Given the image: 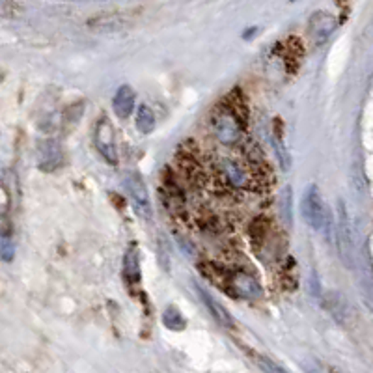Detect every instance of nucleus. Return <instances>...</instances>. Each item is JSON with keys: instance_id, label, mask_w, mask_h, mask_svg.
<instances>
[{"instance_id": "obj_3", "label": "nucleus", "mask_w": 373, "mask_h": 373, "mask_svg": "<svg viewBox=\"0 0 373 373\" xmlns=\"http://www.w3.org/2000/svg\"><path fill=\"white\" fill-rule=\"evenodd\" d=\"M303 217L306 224L318 232L327 230L330 224V217H328V209L325 206L321 198V192L316 185H310L304 192L303 198Z\"/></svg>"}, {"instance_id": "obj_12", "label": "nucleus", "mask_w": 373, "mask_h": 373, "mask_svg": "<svg viewBox=\"0 0 373 373\" xmlns=\"http://www.w3.org/2000/svg\"><path fill=\"white\" fill-rule=\"evenodd\" d=\"M323 303H325V306H327V310L330 313H333L334 318L338 319V321H343V319L347 318L349 313V306H347V301L340 295V293L336 291H330L325 295V299H323Z\"/></svg>"}, {"instance_id": "obj_16", "label": "nucleus", "mask_w": 373, "mask_h": 373, "mask_svg": "<svg viewBox=\"0 0 373 373\" xmlns=\"http://www.w3.org/2000/svg\"><path fill=\"white\" fill-rule=\"evenodd\" d=\"M280 213L291 226V189H286L280 196Z\"/></svg>"}, {"instance_id": "obj_5", "label": "nucleus", "mask_w": 373, "mask_h": 373, "mask_svg": "<svg viewBox=\"0 0 373 373\" xmlns=\"http://www.w3.org/2000/svg\"><path fill=\"white\" fill-rule=\"evenodd\" d=\"M96 147L97 152L101 153L103 159L111 165H118V150H116V140H114V129L112 123L106 118H101L97 121L96 126Z\"/></svg>"}, {"instance_id": "obj_17", "label": "nucleus", "mask_w": 373, "mask_h": 373, "mask_svg": "<svg viewBox=\"0 0 373 373\" xmlns=\"http://www.w3.org/2000/svg\"><path fill=\"white\" fill-rule=\"evenodd\" d=\"M256 364H257V366H260V368H262L265 373H291V372H288V369H284L282 366H278L277 362H272L271 358L256 357Z\"/></svg>"}, {"instance_id": "obj_4", "label": "nucleus", "mask_w": 373, "mask_h": 373, "mask_svg": "<svg viewBox=\"0 0 373 373\" xmlns=\"http://www.w3.org/2000/svg\"><path fill=\"white\" fill-rule=\"evenodd\" d=\"M123 185H126L127 194L131 198V204L133 207H135L136 215L144 218V221H150V218H152V202H150L146 183H144L140 174L133 170L126 172Z\"/></svg>"}, {"instance_id": "obj_14", "label": "nucleus", "mask_w": 373, "mask_h": 373, "mask_svg": "<svg viewBox=\"0 0 373 373\" xmlns=\"http://www.w3.org/2000/svg\"><path fill=\"white\" fill-rule=\"evenodd\" d=\"M165 325H167L168 328H172V330H182L183 327H185V319H183V316L179 312H177V308L170 306L165 312Z\"/></svg>"}, {"instance_id": "obj_13", "label": "nucleus", "mask_w": 373, "mask_h": 373, "mask_svg": "<svg viewBox=\"0 0 373 373\" xmlns=\"http://www.w3.org/2000/svg\"><path fill=\"white\" fill-rule=\"evenodd\" d=\"M136 129L144 135H150L155 129V116H153L152 108L147 105H140L136 108V116H135Z\"/></svg>"}, {"instance_id": "obj_1", "label": "nucleus", "mask_w": 373, "mask_h": 373, "mask_svg": "<svg viewBox=\"0 0 373 373\" xmlns=\"http://www.w3.org/2000/svg\"><path fill=\"white\" fill-rule=\"evenodd\" d=\"M209 133L222 147H238L247 142V111L239 97L230 96L213 106Z\"/></svg>"}, {"instance_id": "obj_15", "label": "nucleus", "mask_w": 373, "mask_h": 373, "mask_svg": "<svg viewBox=\"0 0 373 373\" xmlns=\"http://www.w3.org/2000/svg\"><path fill=\"white\" fill-rule=\"evenodd\" d=\"M16 254V247L10 239V233H0V257L6 262H11V257Z\"/></svg>"}, {"instance_id": "obj_10", "label": "nucleus", "mask_w": 373, "mask_h": 373, "mask_svg": "<svg viewBox=\"0 0 373 373\" xmlns=\"http://www.w3.org/2000/svg\"><path fill=\"white\" fill-rule=\"evenodd\" d=\"M123 278L129 286H136L140 282V254L135 245L127 248L126 257H123Z\"/></svg>"}, {"instance_id": "obj_11", "label": "nucleus", "mask_w": 373, "mask_h": 373, "mask_svg": "<svg viewBox=\"0 0 373 373\" xmlns=\"http://www.w3.org/2000/svg\"><path fill=\"white\" fill-rule=\"evenodd\" d=\"M196 291L200 293V297H202L204 304L207 306V310H209V313H211L213 318L217 319L218 323H221L222 327H226V328H233V319L232 316H230V312H228L226 308L222 306V304H218L215 299L209 295V293L206 291V289L202 288H196Z\"/></svg>"}, {"instance_id": "obj_8", "label": "nucleus", "mask_w": 373, "mask_h": 373, "mask_svg": "<svg viewBox=\"0 0 373 373\" xmlns=\"http://www.w3.org/2000/svg\"><path fill=\"white\" fill-rule=\"evenodd\" d=\"M336 28V19H334L330 13H325V11H319L316 16L312 17L310 21V35H312V40L316 43H323V41H327L330 38V34Z\"/></svg>"}, {"instance_id": "obj_2", "label": "nucleus", "mask_w": 373, "mask_h": 373, "mask_svg": "<svg viewBox=\"0 0 373 373\" xmlns=\"http://www.w3.org/2000/svg\"><path fill=\"white\" fill-rule=\"evenodd\" d=\"M224 291L232 293L239 299H248V301H257L263 297V289L256 278L250 272L245 271H221V280H218Z\"/></svg>"}, {"instance_id": "obj_9", "label": "nucleus", "mask_w": 373, "mask_h": 373, "mask_svg": "<svg viewBox=\"0 0 373 373\" xmlns=\"http://www.w3.org/2000/svg\"><path fill=\"white\" fill-rule=\"evenodd\" d=\"M135 90L131 86H121L118 88L116 96L112 99V108L116 112L118 118H129L135 111Z\"/></svg>"}, {"instance_id": "obj_7", "label": "nucleus", "mask_w": 373, "mask_h": 373, "mask_svg": "<svg viewBox=\"0 0 373 373\" xmlns=\"http://www.w3.org/2000/svg\"><path fill=\"white\" fill-rule=\"evenodd\" d=\"M38 165L43 172H52L62 165L60 144L52 138H47L38 147Z\"/></svg>"}, {"instance_id": "obj_18", "label": "nucleus", "mask_w": 373, "mask_h": 373, "mask_svg": "<svg viewBox=\"0 0 373 373\" xmlns=\"http://www.w3.org/2000/svg\"><path fill=\"white\" fill-rule=\"evenodd\" d=\"M2 6H4V0H0V10H2Z\"/></svg>"}, {"instance_id": "obj_6", "label": "nucleus", "mask_w": 373, "mask_h": 373, "mask_svg": "<svg viewBox=\"0 0 373 373\" xmlns=\"http://www.w3.org/2000/svg\"><path fill=\"white\" fill-rule=\"evenodd\" d=\"M338 250L342 256V262L347 267H353V233H351V224H349L347 211L343 204L340 202V221H338Z\"/></svg>"}]
</instances>
